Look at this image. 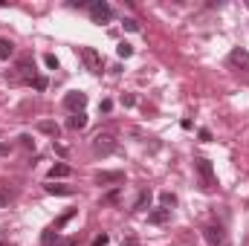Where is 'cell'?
I'll use <instances>...</instances> for the list:
<instances>
[{
    "instance_id": "1",
    "label": "cell",
    "mask_w": 249,
    "mask_h": 246,
    "mask_svg": "<svg viewBox=\"0 0 249 246\" xmlns=\"http://www.w3.org/2000/svg\"><path fill=\"white\" fill-rule=\"evenodd\" d=\"M194 174H197V180H200V188H203V191H214V188H217V174H214V168H212L209 159L197 157V159H194Z\"/></svg>"
},
{
    "instance_id": "2",
    "label": "cell",
    "mask_w": 249,
    "mask_h": 246,
    "mask_svg": "<svg viewBox=\"0 0 249 246\" xmlns=\"http://www.w3.org/2000/svg\"><path fill=\"white\" fill-rule=\"evenodd\" d=\"M32 78H35V64H32V58H20V61L15 64V70L9 72V84H20V81H29L32 84Z\"/></svg>"
},
{
    "instance_id": "3",
    "label": "cell",
    "mask_w": 249,
    "mask_h": 246,
    "mask_svg": "<svg viewBox=\"0 0 249 246\" xmlns=\"http://www.w3.org/2000/svg\"><path fill=\"white\" fill-rule=\"evenodd\" d=\"M87 12H90V20H93V23H107V20H113V6H110L107 0H93V3H87Z\"/></svg>"
},
{
    "instance_id": "4",
    "label": "cell",
    "mask_w": 249,
    "mask_h": 246,
    "mask_svg": "<svg viewBox=\"0 0 249 246\" xmlns=\"http://www.w3.org/2000/svg\"><path fill=\"white\" fill-rule=\"evenodd\" d=\"M78 55H81V61L84 67L93 72V75H99L102 70H105V61H102V55H99V50H93V47H81L78 50Z\"/></svg>"
},
{
    "instance_id": "5",
    "label": "cell",
    "mask_w": 249,
    "mask_h": 246,
    "mask_svg": "<svg viewBox=\"0 0 249 246\" xmlns=\"http://www.w3.org/2000/svg\"><path fill=\"white\" fill-rule=\"evenodd\" d=\"M93 151L102 154V157L113 154V151H116V136H113V133H96V136H93Z\"/></svg>"
},
{
    "instance_id": "6",
    "label": "cell",
    "mask_w": 249,
    "mask_h": 246,
    "mask_svg": "<svg viewBox=\"0 0 249 246\" xmlns=\"http://www.w3.org/2000/svg\"><path fill=\"white\" fill-rule=\"evenodd\" d=\"M64 107L72 110V113H84V107H87V93H81V90L67 93V96H64Z\"/></svg>"
},
{
    "instance_id": "7",
    "label": "cell",
    "mask_w": 249,
    "mask_h": 246,
    "mask_svg": "<svg viewBox=\"0 0 249 246\" xmlns=\"http://www.w3.org/2000/svg\"><path fill=\"white\" fill-rule=\"evenodd\" d=\"M203 238L209 241V246H229V238H226V229L223 226H206L203 229Z\"/></svg>"
},
{
    "instance_id": "8",
    "label": "cell",
    "mask_w": 249,
    "mask_h": 246,
    "mask_svg": "<svg viewBox=\"0 0 249 246\" xmlns=\"http://www.w3.org/2000/svg\"><path fill=\"white\" fill-rule=\"evenodd\" d=\"M229 67L238 70V72H249V53L241 50V47H235V50L229 53Z\"/></svg>"
},
{
    "instance_id": "9",
    "label": "cell",
    "mask_w": 249,
    "mask_h": 246,
    "mask_svg": "<svg viewBox=\"0 0 249 246\" xmlns=\"http://www.w3.org/2000/svg\"><path fill=\"white\" fill-rule=\"evenodd\" d=\"M96 183L99 185H119V183H124V171H99L96 174Z\"/></svg>"
},
{
    "instance_id": "10",
    "label": "cell",
    "mask_w": 249,
    "mask_h": 246,
    "mask_svg": "<svg viewBox=\"0 0 249 246\" xmlns=\"http://www.w3.org/2000/svg\"><path fill=\"white\" fill-rule=\"evenodd\" d=\"M168 220H171V209H165V206L148 211V223H151V226H165Z\"/></svg>"
},
{
    "instance_id": "11",
    "label": "cell",
    "mask_w": 249,
    "mask_h": 246,
    "mask_svg": "<svg viewBox=\"0 0 249 246\" xmlns=\"http://www.w3.org/2000/svg\"><path fill=\"white\" fill-rule=\"evenodd\" d=\"M38 130H41V133H47V136H55V139H58V133H61V127H58L55 122H50V119L38 122Z\"/></svg>"
},
{
    "instance_id": "12",
    "label": "cell",
    "mask_w": 249,
    "mask_h": 246,
    "mask_svg": "<svg viewBox=\"0 0 249 246\" xmlns=\"http://www.w3.org/2000/svg\"><path fill=\"white\" fill-rule=\"evenodd\" d=\"M15 55V44L9 38H0V61H9Z\"/></svg>"
},
{
    "instance_id": "13",
    "label": "cell",
    "mask_w": 249,
    "mask_h": 246,
    "mask_svg": "<svg viewBox=\"0 0 249 246\" xmlns=\"http://www.w3.org/2000/svg\"><path fill=\"white\" fill-rule=\"evenodd\" d=\"M67 124H70V130H84L87 127V113H72Z\"/></svg>"
},
{
    "instance_id": "14",
    "label": "cell",
    "mask_w": 249,
    "mask_h": 246,
    "mask_svg": "<svg viewBox=\"0 0 249 246\" xmlns=\"http://www.w3.org/2000/svg\"><path fill=\"white\" fill-rule=\"evenodd\" d=\"M151 206V191L145 188V191H139V197H136V203H133V211H142V209H148Z\"/></svg>"
},
{
    "instance_id": "15",
    "label": "cell",
    "mask_w": 249,
    "mask_h": 246,
    "mask_svg": "<svg viewBox=\"0 0 249 246\" xmlns=\"http://www.w3.org/2000/svg\"><path fill=\"white\" fill-rule=\"evenodd\" d=\"M67 174H70V165H64V162H55L50 168V180H58V177H67Z\"/></svg>"
},
{
    "instance_id": "16",
    "label": "cell",
    "mask_w": 249,
    "mask_h": 246,
    "mask_svg": "<svg viewBox=\"0 0 249 246\" xmlns=\"http://www.w3.org/2000/svg\"><path fill=\"white\" fill-rule=\"evenodd\" d=\"M58 238H61V235H58V229H55V226H50V229H44V235H41V241H44L47 246H53L55 241H58Z\"/></svg>"
},
{
    "instance_id": "17",
    "label": "cell",
    "mask_w": 249,
    "mask_h": 246,
    "mask_svg": "<svg viewBox=\"0 0 249 246\" xmlns=\"http://www.w3.org/2000/svg\"><path fill=\"white\" fill-rule=\"evenodd\" d=\"M44 188H47V194H58V197H70L72 194L70 185H44Z\"/></svg>"
},
{
    "instance_id": "18",
    "label": "cell",
    "mask_w": 249,
    "mask_h": 246,
    "mask_svg": "<svg viewBox=\"0 0 249 246\" xmlns=\"http://www.w3.org/2000/svg\"><path fill=\"white\" fill-rule=\"evenodd\" d=\"M116 53H119V58H130V55H133V47H130L127 41H122V44L116 47Z\"/></svg>"
},
{
    "instance_id": "19",
    "label": "cell",
    "mask_w": 249,
    "mask_h": 246,
    "mask_svg": "<svg viewBox=\"0 0 249 246\" xmlns=\"http://www.w3.org/2000/svg\"><path fill=\"white\" fill-rule=\"evenodd\" d=\"M160 200H162V206H165V209H171V206L177 203V197H174L171 191H162V194H160Z\"/></svg>"
},
{
    "instance_id": "20",
    "label": "cell",
    "mask_w": 249,
    "mask_h": 246,
    "mask_svg": "<svg viewBox=\"0 0 249 246\" xmlns=\"http://www.w3.org/2000/svg\"><path fill=\"white\" fill-rule=\"evenodd\" d=\"M122 26L127 29V32H139V20H133V18H124Z\"/></svg>"
},
{
    "instance_id": "21",
    "label": "cell",
    "mask_w": 249,
    "mask_h": 246,
    "mask_svg": "<svg viewBox=\"0 0 249 246\" xmlns=\"http://www.w3.org/2000/svg\"><path fill=\"white\" fill-rule=\"evenodd\" d=\"M102 200H105V203H119V185H116L113 191H107V194H105Z\"/></svg>"
},
{
    "instance_id": "22",
    "label": "cell",
    "mask_w": 249,
    "mask_h": 246,
    "mask_svg": "<svg viewBox=\"0 0 249 246\" xmlns=\"http://www.w3.org/2000/svg\"><path fill=\"white\" fill-rule=\"evenodd\" d=\"M3 206H9V185L0 183V209H3Z\"/></svg>"
},
{
    "instance_id": "23",
    "label": "cell",
    "mask_w": 249,
    "mask_h": 246,
    "mask_svg": "<svg viewBox=\"0 0 249 246\" xmlns=\"http://www.w3.org/2000/svg\"><path fill=\"white\" fill-rule=\"evenodd\" d=\"M32 87H35V90H47V78H44V75H35V78H32Z\"/></svg>"
},
{
    "instance_id": "24",
    "label": "cell",
    "mask_w": 249,
    "mask_h": 246,
    "mask_svg": "<svg viewBox=\"0 0 249 246\" xmlns=\"http://www.w3.org/2000/svg\"><path fill=\"white\" fill-rule=\"evenodd\" d=\"M72 214H75V211H67V214H61V217L55 220V229H61L64 223H70V220H72Z\"/></svg>"
},
{
    "instance_id": "25",
    "label": "cell",
    "mask_w": 249,
    "mask_h": 246,
    "mask_svg": "<svg viewBox=\"0 0 249 246\" xmlns=\"http://www.w3.org/2000/svg\"><path fill=\"white\" fill-rule=\"evenodd\" d=\"M44 64H47L50 70H58V58H55L53 53H50V55H44Z\"/></svg>"
},
{
    "instance_id": "26",
    "label": "cell",
    "mask_w": 249,
    "mask_h": 246,
    "mask_svg": "<svg viewBox=\"0 0 249 246\" xmlns=\"http://www.w3.org/2000/svg\"><path fill=\"white\" fill-rule=\"evenodd\" d=\"M99 110H102V113H110V110H113V102H110V99H102Z\"/></svg>"
},
{
    "instance_id": "27",
    "label": "cell",
    "mask_w": 249,
    "mask_h": 246,
    "mask_svg": "<svg viewBox=\"0 0 249 246\" xmlns=\"http://www.w3.org/2000/svg\"><path fill=\"white\" fill-rule=\"evenodd\" d=\"M53 246H75V238H58Z\"/></svg>"
},
{
    "instance_id": "28",
    "label": "cell",
    "mask_w": 249,
    "mask_h": 246,
    "mask_svg": "<svg viewBox=\"0 0 249 246\" xmlns=\"http://www.w3.org/2000/svg\"><path fill=\"white\" fill-rule=\"evenodd\" d=\"M107 241H110L107 235H99V238H93V244L90 246H107Z\"/></svg>"
},
{
    "instance_id": "29",
    "label": "cell",
    "mask_w": 249,
    "mask_h": 246,
    "mask_svg": "<svg viewBox=\"0 0 249 246\" xmlns=\"http://www.w3.org/2000/svg\"><path fill=\"white\" fill-rule=\"evenodd\" d=\"M122 105H124V107H133V105H136V96H130V93L122 96Z\"/></svg>"
},
{
    "instance_id": "30",
    "label": "cell",
    "mask_w": 249,
    "mask_h": 246,
    "mask_svg": "<svg viewBox=\"0 0 249 246\" xmlns=\"http://www.w3.org/2000/svg\"><path fill=\"white\" fill-rule=\"evenodd\" d=\"M20 145H23V148H35V139H32V136H20Z\"/></svg>"
},
{
    "instance_id": "31",
    "label": "cell",
    "mask_w": 249,
    "mask_h": 246,
    "mask_svg": "<svg viewBox=\"0 0 249 246\" xmlns=\"http://www.w3.org/2000/svg\"><path fill=\"white\" fill-rule=\"evenodd\" d=\"M200 142H212V130L203 127V130H200Z\"/></svg>"
},
{
    "instance_id": "32",
    "label": "cell",
    "mask_w": 249,
    "mask_h": 246,
    "mask_svg": "<svg viewBox=\"0 0 249 246\" xmlns=\"http://www.w3.org/2000/svg\"><path fill=\"white\" fill-rule=\"evenodd\" d=\"M122 246H139V241H136V238H124Z\"/></svg>"
}]
</instances>
